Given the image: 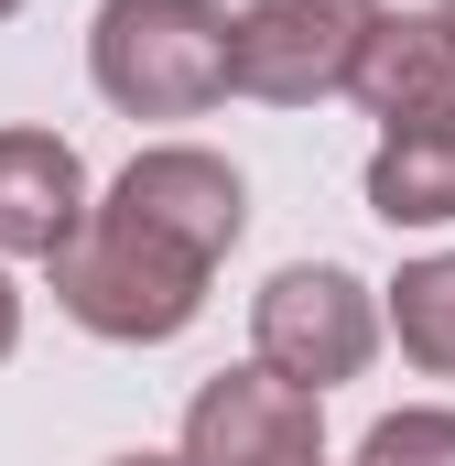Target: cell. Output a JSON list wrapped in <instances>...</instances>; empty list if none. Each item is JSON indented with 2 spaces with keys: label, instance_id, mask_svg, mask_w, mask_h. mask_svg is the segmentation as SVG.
<instances>
[{
  "label": "cell",
  "instance_id": "12",
  "mask_svg": "<svg viewBox=\"0 0 455 466\" xmlns=\"http://www.w3.org/2000/svg\"><path fill=\"white\" fill-rule=\"evenodd\" d=\"M22 348V293H11V271H0V358Z\"/></svg>",
  "mask_w": 455,
  "mask_h": 466
},
{
  "label": "cell",
  "instance_id": "6",
  "mask_svg": "<svg viewBox=\"0 0 455 466\" xmlns=\"http://www.w3.org/2000/svg\"><path fill=\"white\" fill-rule=\"evenodd\" d=\"M185 466H326V412L304 380L282 369H217L196 401H185Z\"/></svg>",
  "mask_w": 455,
  "mask_h": 466
},
{
  "label": "cell",
  "instance_id": "10",
  "mask_svg": "<svg viewBox=\"0 0 455 466\" xmlns=\"http://www.w3.org/2000/svg\"><path fill=\"white\" fill-rule=\"evenodd\" d=\"M390 326H401V358H412V369L455 380V249L401 260V282H390Z\"/></svg>",
  "mask_w": 455,
  "mask_h": 466
},
{
  "label": "cell",
  "instance_id": "15",
  "mask_svg": "<svg viewBox=\"0 0 455 466\" xmlns=\"http://www.w3.org/2000/svg\"><path fill=\"white\" fill-rule=\"evenodd\" d=\"M445 22H455V0H445Z\"/></svg>",
  "mask_w": 455,
  "mask_h": 466
},
{
  "label": "cell",
  "instance_id": "7",
  "mask_svg": "<svg viewBox=\"0 0 455 466\" xmlns=\"http://www.w3.org/2000/svg\"><path fill=\"white\" fill-rule=\"evenodd\" d=\"M347 98L379 119V141L390 130H455V22L445 11H379Z\"/></svg>",
  "mask_w": 455,
  "mask_h": 466
},
{
  "label": "cell",
  "instance_id": "9",
  "mask_svg": "<svg viewBox=\"0 0 455 466\" xmlns=\"http://www.w3.org/2000/svg\"><path fill=\"white\" fill-rule=\"evenodd\" d=\"M369 218L390 228H445L455 218V130H390L369 152Z\"/></svg>",
  "mask_w": 455,
  "mask_h": 466
},
{
  "label": "cell",
  "instance_id": "4",
  "mask_svg": "<svg viewBox=\"0 0 455 466\" xmlns=\"http://www.w3.org/2000/svg\"><path fill=\"white\" fill-rule=\"evenodd\" d=\"M369 33H379V0H249L238 11V98H260V109L337 98Z\"/></svg>",
  "mask_w": 455,
  "mask_h": 466
},
{
  "label": "cell",
  "instance_id": "1",
  "mask_svg": "<svg viewBox=\"0 0 455 466\" xmlns=\"http://www.w3.org/2000/svg\"><path fill=\"white\" fill-rule=\"evenodd\" d=\"M87 76L130 119H196L238 87V22L217 0H98Z\"/></svg>",
  "mask_w": 455,
  "mask_h": 466
},
{
  "label": "cell",
  "instance_id": "2",
  "mask_svg": "<svg viewBox=\"0 0 455 466\" xmlns=\"http://www.w3.org/2000/svg\"><path fill=\"white\" fill-rule=\"evenodd\" d=\"M44 271H55V304L87 337H109V348H163V337H185L207 315V260L163 249L152 228H130L109 207H87V228L66 238Z\"/></svg>",
  "mask_w": 455,
  "mask_h": 466
},
{
  "label": "cell",
  "instance_id": "14",
  "mask_svg": "<svg viewBox=\"0 0 455 466\" xmlns=\"http://www.w3.org/2000/svg\"><path fill=\"white\" fill-rule=\"evenodd\" d=\"M11 11H22V0H0V22H11Z\"/></svg>",
  "mask_w": 455,
  "mask_h": 466
},
{
  "label": "cell",
  "instance_id": "5",
  "mask_svg": "<svg viewBox=\"0 0 455 466\" xmlns=\"http://www.w3.org/2000/svg\"><path fill=\"white\" fill-rule=\"evenodd\" d=\"M109 218H130V228H152L163 249H185V260L217 271L228 249H238V228H249V185H238V163L207 152V141H152V152L119 163Z\"/></svg>",
  "mask_w": 455,
  "mask_h": 466
},
{
  "label": "cell",
  "instance_id": "13",
  "mask_svg": "<svg viewBox=\"0 0 455 466\" xmlns=\"http://www.w3.org/2000/svg\"><path fill=\"white\" fill-rule=\"evenodd\" d=\"M119 466H185V456H119Z\"/></svg>",
  "mask_w": 455,
  "mask_h": 466
},
{
  "label": "cell",
  "instance_id": "3",
  "mask_svg": "<svg viewBox=\"0 0 455 466\" xmlns=\"http://www.w3.org/2000/svg\"><path fill=\"white\" fill-rule=\"evenodd\" d=\"M249 337H260V369H282V380H304V390L326 401L337 380L369 369V348H379V304H369V282L337 271V260H293V271L260 282Z\"/></svg>",
  "mask_w": 455,
  "mask_h": 466
},
{
  "label": "cell",
  "instance_id": "8",
  "mask_svg": "<svg viewBox=\"0 0 455 466\" xmlns=\"http://www.w3.org/2000/svg\"><path fill=\"white\" fill-rule=\"evenodd\" d=\"M87 228V163L55 130H0V260H55Z\"/></svg>",
  "mask_w": 455,
  "mask_h": 466
},
{
  "label": "cell",
  "instance_id": "11",
  "mask_svg": "<svg viewBox=\"0 0 455 466\" xmlns=\"http://www.w3.org/2000/svg\"><path fill=\"white\" fill-rule=\"evenodd\" d=\"M358 466H455V412H379Z\"/></svg>",
  "mask_w": 455,
  "mask_h": 466
}]
</instances>
